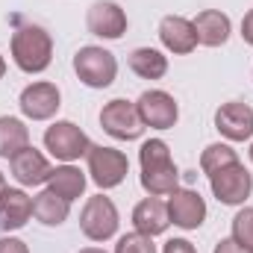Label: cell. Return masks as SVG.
Listing matches in <instances>:
<instances>
[{
  "label": "cell",
  "instance_id": "cell-25",
  "mask_svg": "<svg viewBox=\"0 0 253 253\" xmlns=\"http://www.w3.org/2000/svg\"><path fill=\"white\" fill-rule=\"evenodd\" d=\"M115 253H156V245H153V239L144 236V233H126V236L118 239Z\"/></svg>",
  "mask_w": 253,
  "mask_h": 253
},
{
  "label": "cell",
  "instance_id": "cell-1",
  "mask_svg": "<svg viewBox=\"0 0 253 253\" xmlns=\"http://www.w3.org/2000/svg\"><path fill=\"white\" fill-rule=\"evenodd\" d=\"M138 162H141V189L150 197H162L180 189V171L162 138H147L138 150Z\"/></svg>",
  "mask_w": 253,
  "mask_h": 253
},
{
  "label": "cell",
  "instance_id": "cell-10",
  "mask_svg": "<svg viewBox=\"0 0 253 253\" xmlns=\"http://www.w3.org/2000/svg\"><path fill=\"white\" fill-rule=\"evenodd\" d=\"M18 106H21L24 118H30V121H50L62 106V94L53 83L42 80V83H33L21 91Z\"/></svg>",
  "mask_w": 253,
  "mask_h": 253
},
{
  "label": "cell",
  "instance_id": "cell-14",
  "mask_svg": "<svg viewBox=\"0 0 253 253\" xmlns=\"http://www.w3.org/2000/svg\"><path fill=\"white\" fill-rule=\"evenodd\" d=\"M9 168H12V177L21 183V186H42L50 180L53 168L47 162V156L42 150H36L33 144H27L24 150H18L12 159H9Z\"/></svg>",
  "mask_w": 253,
  "mask_h": 253
},
{
  "label": "cell",
  "instance_id": "cell-32",
  "mask_svg": "<svg viewBox=\"0 0 253 253\" xmlns=\"http://www.w3.org/2000/svg\"><path fill=\"white\" fill-rule=\"evenodd\" d=\"M3 74H6V59L0 56V77H3Z\"/></svg>",
  "mask_w": 253,
  "mask_h": 253
},
{
  "label": "cell",
  "instance_id": "cell-4",
  "mask_svg": "<svg viewBox=\"0 0 253 253\" xmlns=\"http://www.w3.org/2000/svg\"><path fill=\"white\" fill-rule=\"evenodd\" d=\"M118 206L112 203V197L106 194H94L85 200L83 212H80V230L88 242H109L118 233Z\"/></svg>",
  "mask_w": 253,
  "mask_h": 253
},
{
  "label": "cell",
  "instance_id": "cell-29",
  "mask_svg": "<svg viewBox=\"0 0 253 253\" xmlns=\"http://www.w3.org/2000/svg\"><path fill=\"white\" fill-rule=\"evenodd\" d=\"M242 39L253 47V9L245 15V21H242Z\"/></svg>",
  "mask_w": 253,
  "mask_h": 253
},
{
  "label": "cell",
  "instance_id": "cell-22",
  "mask_svg": "<svg viewBox=\"0 0 253 253\" xmlns=\"http://www.w3.org/2000/svg\"><path fill=\"white\" fill-rule=\"evenodd\" d=\"M27 144H30V129H27V124L21 118L0 115V156L3 159H12Z\"/></svg>",
  "mask_w": 253,
  "mask_h": 253
},
{
  "label": "cell",
  "instance_id": "cell-13",
  "mask_svg": "<svg viewBox=\"0 0 253 253\" xmlns=\"http://www.w3.org/2000/svg\"><path fill=\"white\" fill-rule=\"evenodd\" d=\"M168 218L183 230H197L206 221V200L191 189H177L168 194Z\"/></svg>",
  "mask_w": 253,
  "mask_h": 253
},
{
  "label": "cell",
  "instance_id": "cell-21",
  "mask_svg": "<svg viewBox=\"0 0 253 253\" xmlns=\"http://www.w3.org/2000/svg\"><path fill=\"white\" fill-rule=\"evenodd\" d=\"M126 65L135 77L141 80H162L168 74V56H162L159 50L153 47H135L129 56H126Z\"/></svg>",
  "mask_w": 253,
  "mask_h": 253
},
{
  "label": "cell",
  "instance_id": "cell-18",
  "mask_svg": "<svg viewBox=\"0 0 253 253\" xmlns=\"http://www.w3.org/2000/svg\"><path fill=\"white\" fill-rule=\"evenodd\" d=\"M194 33H197V44H203V47H221V44H227V39H230V18L221 12V9H203L194 21Z\"/></svg>",
  "mask_w": 253,
  "mask_h": 253
},
{
  "label": "cell",
  "instance_id": "cell-26",
  "mask_svg": "<svg viewBox=\"0 0 253 253\" xmlns=\"http://www.w3.org/2000/svg\"><path fill=\"white\" fill-rule=\"evenodd\" d=\"M0 253H30V248H27V242H21L15 236H3L0 239Z\"/></svg>",
  "mask_w": 253,
  "mask_h": 253
},
{
  "label": "cell",
  "instance_id": "cell-34",
  "mask_svg": "<svg viewBox=\"0 0 253 253\" xmlns=\"http://www.w3.org/2000/svg\"><path fill=\"white\" fill-rule=\"evenodd\" d=\"M251 253H253V251H251Z\"/></svg>",
  "mask_w": 253,
  "mask_h": 253
},
{
  "label": "cell",
  "instance_id": "cell-12",
  "mask_svg": "<svg viewBox=\"0 0 253 253\" xmlns=\"http://www.w3.org/2000/svg\"><path fill=\"white\" fill-rule=\"evenodd\" d=\"M215 129L227 141H248V138H253V109L239 100L221 103L215 112Z\"/></svg>",
  "mask_w": 253,
  "mask_h": 253
},
{
  "label": "cell",
  "instance_id": "cell-17",
  "mask_svg": "<svg viewBox=\"0 0 253 253\" xmlns=\"http://www.w3.org/2000/svg\"><path fill=\"white\" fill-rule=\"evenodd\" d=\"M171 218H168V203H162L159 197H144L141 203H135L132 209V227L135 233H144V236H162L168 230Z\"/></svg>",
  "mask_w": 253,
  "mask_h": 253
},
{
  "label": "cell",
  "instance_id": "cell-9",
  "mask_svg": "<svg viewBox=\"0 0 253 253\" xmlns=\"http://www.w3.org/2000/svg\"><path fill=\"white\" fill-rule=\"evenodd\" d=\"M135 109H138V118L144 126H153V129H171L180 118V106L177 100L162 91V88H150L144 91L138 100H135Z\"/></svg>",
  "mask_w": 253,
  "mask_h": 253
},
{
  "label": "cell",
  "instance_id": "cell-16",
  "mask_svg": "<svg viewBox=\"0 0 253 253\" xmlns=\"http://www.w3.org/2000/svg\"><path fill=\"white\" fill-rule=\"evenodd\" d=\"M33 218V197L24 189H6L0 194V230H21Z\"/></svg>",
  "mask_w": 253,
  "mask_h": 253
},
{
  "label": "cell",
  "instance_id": "cell-15",
  "mask_svg": "<svg viewBox=\"0 0 253 253\" xmlns=\"http://www.w3.org/2000/svg\"><path fill=\"white\" fill-rule=\"evenodd\" d=\"M159 42L165 50L177 53V56H186L197 47V33H194V24L183 15H165L159 21Z\"/></svg>",
  "mask_w": 253,
  "mask_h": 253
},
{
  "label": "cell",
  "instance_id": "cell-3",
  "mask_svg": "<svg viewBox=\"0 0 253 253\" xmlns=\"http://www.w3.org/2000/svg\"><path fill=\"white\" fill-rule=\"evenodd\" d=\"M74 71H77L80 83H85L88 88H109L118 77V59L106 47L85 44L74 56Z\"/></svg>",
  "mask_w": 253,
  "mask_h": 253
},
{
  "label": "cell",
  "instance_id": "cell-23",
  "mask_svg": "<svg viewBox=\"0 0 253 253\" xmlns=\"http://www.w3.org/2000/svg\"><path fill=\"white\" fill-rule=\"evenodd\" d=\"M239 162V153L230 147V144H209L203 153H200V171L206 174V177H212V174H218L221 168H227V165H236Z\"/></svg>",
  "mask_w": 253,
  "mask_h": 253
},
{
  "label": "cell",
  "instance_id": "cell-8",
  "mask_svg": "<svg viewBox=\"0 0 253 253\" xmlns=\"http://www.w3.org/2000/svg\"><path fill=\"white\" fill-rule=\"evenodd\" d=\"M100 126H103V132H109V135L118 138V141H135V138L144 132V124H141V118H138L135 103L121 100V97L109 100V103L100 109Z\"/></svg>",
  "mask_w": 253,
  "mask_h": 253
},
{
  "label": "cell",
  "instance_id": "cell-2",
  "mask_svg": "<svg viewBox=\"0 0 253 253\" xmlns=\"http://www.w3.org/2000/svg\"><path fill=\"white\" fill-rule=\"evenodd\" d=\"M12 62L24 74H42L53 62V39L39 24H24L12 33Z\"/></svg>",
  "mask_w": 253,
  "mask_h": 253
},
{
  "label": "cell",
  "instance_id": "cell-5",
  "mask_svg": "<svg viewBox=\"0 0 253 253\" xmlns=\"http://www.w3.org/2000/svg\"><path fill=\"white\" fill-rule=\"evenodd\" d=\"M85 159H88V174H91L97 189H115V186L124 183L126 174H129V159L121 150H115V147L91 144Z\"/></svg>",
  "mask_w": 253,
  "mask_h": 253
},
{
  "label": "cell",
  "instance_id": "cell-6",
  "mask_svg": "<svg viewBox=\"0 0 253 253\" xmlns=\"http://www.w3.org/2000/svg\"><path fill=\"white\" fill-rule=\"evenodd\" d=\"M44 147L50 150V156H56L62 162H74L88 153L91 141L74 121H56L44 129Z\"/></svg>",
  "mask_w": 253,
  "mask_h": 253
},
{
  "label": "cell",
  "instance_id": "cell-7",
  "mask_svg": "<svg viewBox=\"0 0 253 253\" xmlns=\"http://www.w3.org/2000/svg\"><path fill=\"white\" fill-rule=\"evenodd\" d=\"M209 186H212V194L218 197V203H224V206H242L253 191V174L242 162H236V165H227L218 174H212Z\"/></svg>",
  "mask_w": 253,
  "mask_h": 253
},
{
  "label": "cell",
  "instance_id": "cell-11",
  "mask_svg": "<svg viewBox=\"0 0 253 253\" xmlns=\"http://www.w3.org/2000/svg\"><path fill=\"white\" fill-rule=\"evenodd\" d=\"M85 27L91 36L115 42L126 33V12L112 0H97L85 15Z\"/></svg>",
  "mask_w": 253,
  "mask_h": 253
},
{
  "label": "cell",
  "instance_id": "cell-30",
  "mask_svg": "<svg viewBox=\"0 0 253 253\" xmlns=\"http://www.w3.org/2000/svg\"><path fill=\"white\" fill-rule=\"evenodd\" d=\"M6 189H9V186H6V177H3V171H0V194H3Z\"/></svg>",
  "mask_w": 253,
  "mask_h": 253
},
{
  "label": "cell",
  "instance_id": "cell-28",
  "mask_svg": "<svg viewBox=\"0 0 253 253\" xmlns=\"http://www.w3.org/2000/svg\"><path fill=\"white\" fill-rule=\"evenodd\" d=\"M215 253H248V251H245L233 236H230V239H221V242L215 245Z\"/></svg>",
  "mask_w": 253,
  "mask_h": 253
},
{
  "label": "cell",
  "instance_id": "cell-31",
  "mask_svg": "<svg viewBox=\"0 0 253 253\" xmlns=\"http://www.w3.org/2000/svg\"><path fill=\"white\" fill-rule=\"evenodd\" d=\"M80 253H106L103 248H85V251H80Z\"/></svg>",
  "mask_w": 253,
  "mask_h": 253
},
{
  "label": "cell",
  "instance_id": "cell-20",
  "mask_svg": "<svg viewBox=\"0 0 253 253\" xmlns=\"http://www.w3.org/2000/svg\"><path fill=\"white\" fill-rule=\"evenodd\" d=\"M68 212H71V203L59 197V194H53L50 189L39 191L36 197H33V215L44 224V227H59L68 221Z\"/></svg>",
  "mask_w": 253,
  "mask_h": 253
},
{
  "label": "cell",
  "instance_id": "cell-24",
  "mask_svg": "<svg viewBox=\"0 0 253 253\" xmlns=\"http://www.w3.org/2000/svg\"><path fill=\"white\" fill-rule=\"evenodd\" d=\"M233 239L251 253L253 251V206H245L236 218H233Z\"/></svg>",
  "mask_w": 253,
  "mask_h": 253
},
{
  "label": "cell",
  "instance_id": "cell-33",
  "mask_svg": "<svg viewBox=\"0 0 253 253\" xmlns=\"http://www.w3.org/2000/svg\"><path fill=\"white\" fill-rule=\"evenodd\" d=\"M248 153H251V162H253V144H251V150H248Z\"/></svg>",
  "mask_w": 253,
  "mask_h": 253
},
{
  "label": "cell",
  "instance_id": "cell-19",
  "mask_svg": "<svg viewBox=\"0 0 253 253\" xmlns=\"http://www.w3.org/2000/svg\"><path fill=\"white\" fill-rule=\"evenodd\" d=\"M47 189L53 191V194H59V197H65L68 203H74L85 191V174L80 168H74L71 162H65L59 168H53V174L47 180Z\"/></svg>",
  "mask_w": 253,
  "mask_h": 253
},
{
  "label": "cell",
  "instance_id": "cell-27",
  "mask_svg": "<svg viewBox=\"0 0 253 253\" xmlns=\"http://www.w3.org/2000/svg\"><path fill=\"white\" fill-rule=\"evenodd\" d=\"M162 253H197V251H194V245L186 242V239H171V242H165Z\"/></svg>",
  "mask_w": 253,
  "mask_h": 253
}]
</instances>
